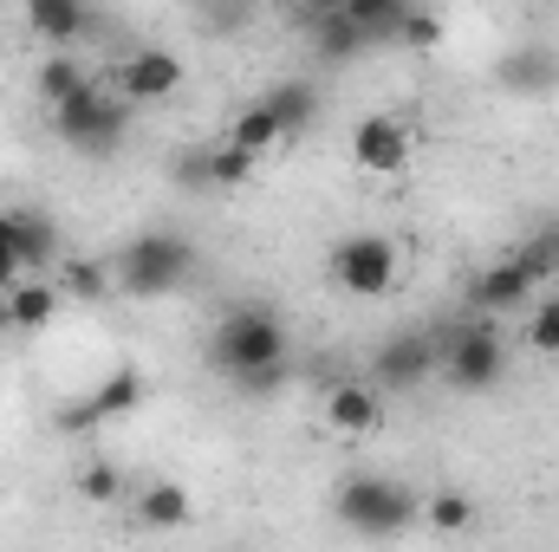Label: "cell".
I'll return each instance as SVG.
<instances>
[{"label": "cell", "mask_w": 559, "mask_h": 552, "mask_svg": "<svg viewBox=\"0 0 559 552\" xmlns=\"http://www.w3.org/2000/svg\"><path fill=\"white\" fill-rule=\"evenodd\" d=\"M293 345H286V325H280L274 305H228L215 319V338H209V364L241 391V397H274L280 384L293 377Z\"/></svg>", "instance_id": "1"}, {"label": "cell", "mask_w": 559, "mask_h": 552, "mask_svg": "<svg viewBox=\"0 0 559 552\" xmlns=\"http://www.w3.org/2000/svg\"><path fill=\"white\" fill-rule=\"evenodd\" d=\"M332 520L352 533V540H397L423 527V501L404 481H384V475H352L338 494H332Z\"/></svg>", "instance_id": "2"}, {"label": "cell", "mask_w": 559, "mask_h": 552, "mask_svg": "<svg viewBox=\"0 0 559 552\" xmlns=\"http://www.w3.org/2000/svg\"><path fill=\"white\" fill-rule=\"evenodd\" d=\"M436 377L462 397H481L508 377V345L495 319H462L449 332H436Z\"/></svg>", "instance_id": "3"}, {"label": "cell", "mask_w": 559, "mask_h": 552, "mask_svg": "<svg viewBox=\"0 0 559 552\" xmlns=\"http://www.w3.org/2000/svg\"><path fill=\"white\" fill-rule=\"evenodd\" d=\"M189 267H195V241H189V235L143 228V235H131V241L118 248L111 286L131 292V299H163V292H176V286L189 279Z\"/></svg>", "instance_id": "4"}, {"label": "cell", "mask_w": 559, "mask_h": 552, "mask_svg": "<svg viewBox=\"0 0 559 552\" xmlns=\"http://www.w3.org/2000/svg\"><path fill=\"white\" fill-rule=\"evenodd\" d=\"M52 137L66 149H79V156H92V163H105L131 137V105L118 98V85H85L72 105L52 111Z\"/></svg>", "instance_id": "5"}, {"label": "cell", "mask_w": 559, "mask_h": 552, "mask_svg": "<svg viewBox=\"0 0 559 552\" xmlns=\"http://www.w3.org/2000/svg\"><path fill=\"white\" fill-rule=\"evenodd\" d=\"M325 274L352 299H384L397 286V241L391 235H345V241H332Z\"/></svg>", "instance_id": "6"}, {"label": "cell", "mask_w": 559, "mask_h": 552, "mask_svg": "<svg viewBox=\"0 0 559 552\" xmlns=\"http://www.w3.org/2000/svg\"><path fill=\"white\" fill-rule=\"evenodd\" d=\"M436 377V332H391L378 351H371V391L378 397H397V391H417Z\"/></svg>", "instance_id": "7"}, {"label": "cell", "mask_w": 559, "mask_h": 552, "mask_svg": "<svg viewBox=\"0 0 559 552\" xmlns=\"http://www.w3.org/2000/svg\"><path fill=\"white\" fill-rule=\"evenodd\" d=\"M411 156H417V143H411V124L404 118L371 111V118L352 124V163L365 176H397V169H411Z\"/></svg>", "instance_id": "8"}, {"label": "cell", "mask_w": 559, "mask_h": 552, "mask_svg": "<svg viewBox=\"0 0 559 552\" xmlns=\"http://www.w3.org/2000/svg\"><path fill=\"white\" fill-rule=\"evenodd\" d=\"M182 92V59L176 52H163V46H138V52H124V65H118V98L138 111V105H163V98H176Z\"/></svg>", "instance_id": "9"}, {"label": "cell", "mask_w": 559, "mask_h": 552, "mask_svg": "<svg viewBox=\"0 0 559 552\" xmlns=\"http://www.w3.org/2000/svg\"><path fill=\"white\" fill-rule=\"evenodd\" d=\"M534 299V279L521 274L514 261H488L481 274H468L462 286V312L468 319H501V312H521Z\"/></svg>", "instance_id": "10"}, {"label": "cell", "mask_w": 559, "mask_h": 552, "mask_svg": "<svg viewBox=\"0 0 559 552\" xmlns=\"http://www.w3.org/2000/svg\"><path fill=\"white\" fill-rule=\"evenodd\" d=\"M7 235H13V261H20V279L46 274L66 261V241H59V221L46 208H7Z\"/></svg>", "instance_id": "11"}, {"label": "cell", "mask_w": 559, "mask_h": 552, "mask_svg": "<svg viewBox=\"0 0 559 552\" xmlns=\"http://www.w3.org/2000/svg\"><path fill=\"white\" fill-rule=\"evenodd\" d=\"M26 33L46 39L52 52H72L92 33V7H79V0H26Z\"/></svg>", "instance_id": "12"}, {"label": "cell", "mask_w": 559, "mask_h": 552, "mask_svg": "<svg viewBox=\"0 0 559 552\" xmlns=\"http://www.w3.org/2000/svg\"><path fill=\"white\" fill-rule=\"evenodd\" d=\"M131 520H138L143 533H176V527L195 520V501L176 481H150V488H138V501H131Z\"/></svg>", "instance_id": "13"}, {"label": "cell", "mask_w": 559, "mask_h": 552, "mask_svg": "<svg viewBox=\"0 0 559 552\" xmlns=\"http://www.w3.org/2000/svg\"><path fill=\"white\" fill-rule=\"evenodd\" d=\"M306 26H312V52L325 59V65H352V59H365L371 46H365V33L345 20V7H312L306 13Z\"/></svg>", "instance_id": "14"}, {"label": "cell", "mask_w": 559, "mask_h": 552, "mask_svg": "<svg viewBox=\"0 0 559 552\" xmlns=\"http://www.w3.org/2000/svg\"><path fill=\"white\" fill-rule=\"evenodd\" d=\"M325 422H332V435H371V429L384 422V397H378L371 384H332Z\"/></svg>", "instance_id": "15"}, {"label": "cell", "mask_w": 559, "mask_h": 552, "mask_svg": "<svg viewBox=\"0 0 559 552\" xmlns=\"http://www.w3.org/2000/svg\"><path fill=\"white\" fill-rule=\"evenodd\" d=\"M554 52H540V46H514V52H501V65H495V79H501V92H521V98H540L547 85H554Z\"/></svg>", "instance_id": "16"}, {"label": "cell", "mask_w": 559, "mask_h": 552, "mask_svg": "<svg viewBox=\"0 0 559 552\" xmlns=\"http://www.w3.org/2000/svg\"><path fill=\"white\" fill-rule=\"evenodd\" d=\"M338 7L365 33V46H397V33L411 20V0H338Z\"/></svg>", "instance_id": "17"}, {"label": "cell", "mask_w": 559, "mask_h": 552, "mask_svg": "<svg viewBox=\"0 0 559 552\" xmlns=\"http://www.w3.org/2000/svg\"><path fill=\"white\" fill-rule=\"evenodd\" d=\"M59 286L52 279H20L13 292H7V312H13V332H46L52 319H59Z\"/></svg>", "instance_id": "18"}, {"label": "cell", "mask_w": 559, "mask_h": 552, "mask_svg": "<svg viewBox=\"0 0 559 552\" xmlns=\"http://www.w3.org/2000/svg\"><path fill=\"white\" fill-rule=\"evenodd\" d=\"M92 410H98V422H124V416H138L143 410V371L138 364H111L105 384L92 391Z\"/></svg>", "instance_id": "19"}, {"label": "cell", "mask_w": 559, "mask_h": 552, "mask_svg": "<svg viewBox=\"0 0 559 552\" xmlns=\"http://www.w3.org/2000/svg\"><path fill=\"white\" fill-rule=\"evenodd\" d=\"M261 105L280 118V131H286V137H299V131L319 118V85H312V79H280Z\"/></svg>", "instance_id": "20"}, {"label": "cell", "mask_w": 559, "mask_h": 552, "mask_svg": "<svg viewBox=\"0 0 559 552\" xmlns=\"http://www.w3.org/2000/svg\"><path fill=\"white\" fill-rule=\"evenodd\" d=\"M33 85H39V98L59 111V105H72L92 79H85V65H79L72 52H46V59H39V72H33Z\"/></svg>", "instance_id": "21"}, {"label": "cell", "mask_w": 559, "mask_h": 552, "mask_svg": "<svg viewBox=\"0 0 559 552\" xmlns=\"http://www.w3.org/2000/svg\"><path fill=\"white\" fill-rule=\"evenodd\" d=\"M508 261L534 279V286H540V279H554L559 274V215H547V221H540V228H534L514 254H508Z\"/></svg>", "instance_id": "22"}, {"label": "cell", "mask_w": 559, "mask_h": 552, "mask_svg": "<svg viewBox=\"0 0 559 552\" xmlns=\"http://www.w3.org/2000/svg\"><path fill=\"white\" fill-rule=\"evenodd\" d=\"M280 137H286V131H280V118L267 111V105H261V98H254V105H248V111L228 124V143H235V149H248L254 163H261V156H267Z\"/></svg>", "instance_id": "23"}, {"label": "cell", "mask_w": 559, "mask_h": 552, "mask_svg": "<svg viewBox=\"0 0 559 552\" xmlns=\"http://www.w3.org/2000/svg\"><path fill=\"white\" fill-rule=\"evenodd\" d=\"M475 520H481V507L468 494H455V488H442V494L423 501V527H436V533H468Z\"/></svg>", "instance_id": "24"}, {"label": "cell", "mask_w": 559, "mask_h": 552, "mask_svg": "<svg viewBox=\"0 0 559 552\" xmlns=\"http://www.w3.org/2000/svg\"><path fill=\"white\" fill-rule=\"evenodd\" d=\"M72 488H79V501L111 507V501H124V468H118V461H85V468L72 475Z\"/></svg>", "instance_id": "25"}, {"label": "cell", "mask_w": 559, "mask_h": 552, "mask_svg": "<svg viewBox=\"0 0 559 552\" xmlns=\"http://www.w3.org/2000/svg\"><path fill=\"white\" fill-rule=\"evenodd\" d=\"M248 176H254V156L248 149H235L228 137L209 149V189H241Z\"/></svg>", "instance_id": "26"}, {"label": "cell", "mask_w": 559, "mask_h": 552, "mask_svg": "<svg viewBox=\"0 0 559 552\" xmlns=\"http://www.w3.org/2000/svg\"><path fill=\"white\" fill-rule=\"evenodd\" d=\"M59 292H72V299H105V292H111V267H98V261H59Z\"/></svg>", "instance_id": "27"}, {"label": "cell", "mask_w": 559, "mask_h": 552, "mask_svg": "<svg viewBox=\"0 0 559 552\" xmlns=\"http://www.w3.org/2000/svg\"><path fill=\"white\" fill-rule=\"evenodd\" d=\"M397 46H404V52H436V46H442V13H429V7H411V20H404Z\"/></svg>", "instance_id": "28"}, {"label": "cell", "mask_w": 559, "mask_h": 552, "mask_svg": "<svg viewBox=\"0 0 559 552\" xmlns=\"http://www.w3.org/2000/svg\"><path fill=\"white\" fill-rule=\"evenodd\" d=\"M527 345H534V351H547V358H559V292L534 312V319H527Z\"/></svg>", "instance_id": "29"}, {"label": "cell", "mask_w": 559, "mask_h": 552, "mask_svg": "<svg viewBox=\"0 0 559 552\" xmlns=\"http://www.w3.org/2000/svg\"><path fill=\"white\" fill-rule=\"evenodd\" d=\"M52 429H59V435H92V429H98L92 397H79V404H59V410H52Z\"/></svg>", "instance_id": "30"}, {"label": "cell", "mask_w": 559, "mask_h": 552, "mask_svg": "<svg viewBox=\"0 0 559 552\" xmlns=\"http://www.w3.org/2000/svg\"><path fill=\"white\" fill-rule=\"evenodd\" d=\"M169 176H176L182 189H209V149H182V156L169 163Z\"/></svg>", "instance_id": "31"}, {"label": "cell", "mask_w": 559, "mask_h": 552, "mask_svg": "<svg viewBox=\"0 0 559 552\" xmlns=\"http://www.w3.org/2000/svg\"><path fill=\"white\" fill-rule=\"evenodd\" d=\"M20 286V261H13V235H7V215H0V292Z\"/></svg>", "instance_id": "32"}, {"label": "cell", "mask_w": 559, "mask_h": 552, "mask_svg": "<svg viewBox=\"0 0 559 552\" xmlns=\"http://www.w3.org/2000/svg\"><path fill=\"white\" fill-rule=\"evenodd\" d=\"M13 332V312H7V292H0V338Z\"/></svg>", "instance_id": "33"}]
</instances>
